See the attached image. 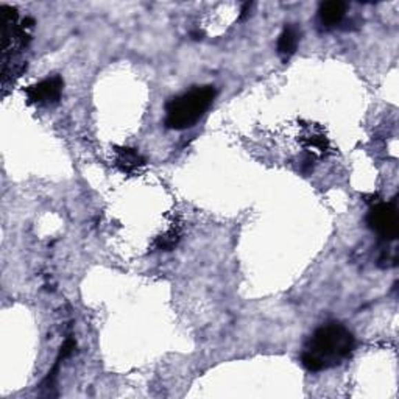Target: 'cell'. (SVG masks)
Instances as JSON below:
<instances>
[{
	"instance_id": "30bf717a",
	"label": "cell",
	"mask_w": 399,
	"mask_h": 399,
	"mask_svg": "<svg viewBox=\"0 0 399 399\" xmlns=\"http://www.w3.org/2000/svg\"><path fill=\"white\" fill-rule=\"evenodd\" d=\"M192 37H194V39H203V33H198V32H195V33H192Z\"/></svg>"
},
{
	"instance_id": "3957f363",
	"label": "cell",
	"mask_w": 399,
	"mask_h": 399,
	"mask_svg": "<svg viewBox=\"0 0 399 399\" xmlns=\"http://www.w3.org/2000/svg\"><path fill=\"white\" fill-rule=\"evenodd\" d=\"M367 223L370 229L385 241H395L398 236V214L395 203H379L370 207L367 216Z\"/></svg>"
},
{
	"instance_id": "8992f818",
	"label": "cell",
	"mask_w": 399,
	"mask_h": 399,
	"mask_svg": "<svg viewBox=\"0 0 399 399\" xmlns=\"http://www.w3.org/2000/svg\"><path fill=\"white\" fill-rule=\"evenodd\" d=\"M300 30L298 27H295L294 23H289V25H285L284 30L279 34L278 38V53L281 55L283 58H290L298 49V44H300Z\"/></svg>"
},
{
	"instance_id": "7a4b0ae2",
	"label": "cell",
	"mask_w": 399,
	"mask_h": 399,
	"mask_svg": "<svg viewBox=\"0 0 399 399\" xmlns=\"http://www.w3.org/2000/svg\"><path fill=\"white\" fill-rule=\"evenodd\" d=\"M214 86H195L190 91L172 99L165 106V127L170 130H187L206 114L216 100Z\"/></svg>"
},
{
	"instance_id": "277c9868",
	"label": "cell",
	"mask_w": 399,
	"mask_h": 399,
	"mask_svg": "<svg viewBox=\"0 0 399 399\" xmlns=\"http://www.w3.org/2000/svg\"><path fill=\"white\" fill-rule=\"evenodd\" d=\"M64 81L61 76H50V79H45L43 81L37 83V85L28 86L25 91L27 102L30 105H37V106H50L59 102L63 94Z\"/></svg>"
},
{
	"instance_id": "6da1fadb",
	"label": "cell",
	"mask_w": 399,
	"mask_h": 399,
	"mask_svg": "<svg viewBox=\"0 0 399 399\" xmlns=\"http://www.w3.org/2000/svg\"><path fill=\"white\" fill-rule=\"evenodd\" d=\"M354 336L340 323L320 326L309 338L301 354V363L306 370L318 373L340 365L353 354Z\"/></svg>"
},
{
	"instance_id": "ba28073f",
	"label": "cell",
	"mask_w": 399,
	"mask_h": 399,
	"mask_svg": "<svg viewBox=\"0 0 399 399\" xmlns=\"http://www.w3.org/2000/svg\"><path fill=\"white\" fill-rule=\"evenodd\" d=\"M178 242H180V232L176 229H170L158 237L156 242H154V248L161 249V252H170L176 247Z\"/></svg>"
},
{
	"instance_id": "9c48e42d",
	"label": "cell",
	"mask_w": 399,
	"mask_h": 399,
	"mask_svg": "<svg viewBox=\"0 0 399 399\" xmlns=\"http://www.w3.org/2000/svg\"><path fill=\"white\" fill-rule=\"evenodd\" d=\"M252 7H253V3H249V2H247V3H243V7H242V11H241V17L239 19L242 21V19H245V17L249 14V10H252Z\"/></svg>"
},
{
	"instance_id": "52a82bcc",
	"label": "cell",
	"mask_w": 399,
	"mask_h": 399,
	"mask_svg": "<svg viewBox=\"0 0 399 399\" xmlns=\"http://www.w3.org/2000/svg\"><path fill=\"white\" fill-rule=\"evenodd\" d=\"M345 13H347V5L343 2H337V0H334V2L321 3L318 10L320 21L327 28L338 25V23L343 21Z\"/></svg>"
},
{
	"instance_id": "5b68a950",
	"label": "cell",
	"mask_w": 399,
	"mask_h": 399,
	"mask_svg": "<svg viewBox=\"0 0 399 399\" xmlns=\"http://www.w3.org/2000/svg\"><path fill=\"white\" fill-rule=\"evenodd\" d=\"M116 165L123 174H134L142 165H145V159L134 148L122 147L116 150Z\"/></svg>"
}]
</instances>
